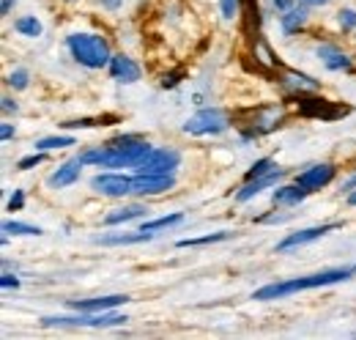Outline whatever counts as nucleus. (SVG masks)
I'll list each match as a JSON object with an SVG mask.
<instances>
[{
	"label": "nucleus",
	"mask_w": 356,
	"mask_h": 340,
	"mask_svg": "<svg viewBox=\"0 0 356 340\" xmlns=\"http://www.w3.org/2000/svg\"><path fill=\"white\" fill-rule=\"evenodd\" d=\"M28 80H31V75H28L25 69H14V72L8 75V85H11V88H17V91L28 88Z\"/></svg>",
	"instance_id": "obj_27"
},
{
	"label": "nucleus",
	"mask_w": 356,
	"mask_h": 340,
	"mask_svg": "<svg viewBox=\"0 0 356 340\" xmlns=\"http://www.w3.org/2000/svg\"><path fill=\"white\" fill-rule=\"evenodd\" d=\"M305 6H323V3H329V0H302Z\"/></svg>",
	"instance_id": "obj_40"
},
{
	"label": "nucleus",
	"mask_w": 356,
	"mask_h": 340,
	"mask_svg": "<svg viewBox=\"0 0 356 340\" xmlns=\"http://www.w3.org/2000/svg\"><path fill=\"white\" fill-rule=\"evenodd\" d=\"M184 219V214H168V217H159V219H151V222H143L140 231L145 233H154V231H162V228H170V225H178Z\"/></svg>",
	"instance_id": "obj_20"
},
{
	"label": "nucleus",
	"mask_w": 356,
	"mask_h": 340,
	"mask_svg": "<svg viewBox=\"0 0 356 340\" xmlns=\"http://www.w3.org/2000/svg\"><path fill=\"white\" fill-rule=\"evenodd\" d=\"M230 233L220 231V233H209V236H200V239H181L178 247H203V245H214V242H225Z\"/></svg>",
	"instance_id": "obj_21"
},
{
	"label": "nucleus",
	"mask_w": 356,
	"mask_h": 340,
	"mask_svg": "<svg viewBox=\"0 0 356 340\" xmlns=\"http://www.w3.org/2000/svg\"><path fill=\"white\" fill-rule=\"evenodd\" d=\"M3 110H6V113H11V110L17 113V102H11V99H3Z\"/></svg>",
	"instance_id": "obj_34"
},
{
	"label": "nucleus",
	"mask_w": 356,
	"mask_h": 340,
	"mask_svg": "<svg viewBox=\"0 0 356 340\" xmlns=\"http://www.w3.org/2000/svg\"><path fill=\"white\" fill-rule=\"evenodd\" d=\"M22 36H42V22L36 20V17H22V20H17V25H14Z\"/></svg>",
	"instance_id": "obj_23"
},
{
	"label": "nucleus",
	"mask_w": 356,
	"mask_h": 340,
	"mask_svg": "<svg viewBox=\"0 0 356 340\" xmlns=\"http://www.w3.org/2000/svg\"><path fill=\"white\" fill-rule=\"evenodd\" d=\"M127 316L121 313H80V316H49L42 324L44 327H118L124 324Z\"/></svg>",
	"instance_id": "obj_4"
},
{
	"label": "nucleus",
	"mask_w": 356,
	"mask_h": 340,
	"mask_svg": "<svg viewBox=\"0 0 356 340\" xmlns=\"http://www.w3.org/2000/svg\"><path fill=\"white\" fill-rule=\"evenodd\" d=\"M334 228H337V222H329V225H315V228H305V231H299V233L285 236V239L277 245V250H280V253H285V250H291V247H302V245H307V242H315V239L326 236V233H329V231H334Z\"/></svg>",
	"instance_id": "obj_10"
},
{
	"label": "nucleus",
	"mask_w": 356,
	"mask_h": 340,
	"mask_svg": "<svg viewBox=\"0 0 356 340\" xmlns=\"http://www.w3.org/2000/svg\"><path fill=\"white\" fill-rule=\"evenodd\" d=\"M305 22H307V11H305V8H288V11L282 14V31H285L288 36L296 33Z\"/></svg>",
	"instance_id": "obj_19"
},
{
	"label": "nucleus",
	"mask_w": 356,
	"mask_h": 340,
	"mask_svg": "<svg viewBox=\"0 0 356 340\" xmlns=\"http://www.w3.org/2000/svg\"><path fill=\"white\" fill-rule=\"evenodd\" d=\"M154 239V233H145V231H137V233H118V236H99V239H93L96 245H102V247H121V245H140V242H151Z\"/></svg>",
	"instance_id": "obj_17"
},
{
	"label": "nucleus",
	"mask_w": 356,
	"mask_h": 340,
	"mask_svg": "<svg viewBox=\"0 0 356 340\" xmlns=\"http://www.w3.org/2000/svg\"><path fill=\"white\" fill-rule=\"evenodd\" d=\"M0 286H3V288H17L19 280H17L14 275H3V277H0Z\"/></svg>",
	"instance_id": "obj_32"
},
{
	"label": "nucleus",
	"mask_w": 356,
	"mask_h": 340,
	"mask_svg": "<svg viewBox=\"0 0 356 340\" xmlns=\"http://www.w3.org/2000/svg\"><path fill=\"white\" fill-rule=\"evenodd\" d=\"M337 22H340V28H343V31H351V28H356V11H354V8L340 11V14H337Z\"/></svg>",
	"instance_id": "obj_28"
},
{
	"label": "nucleus",
	"mask_w": 356,
	"mask_h": 340,
	"mask_svg": "<svg viewBox=\"0 0 356 340\" xmlns=\"http://www.w3.org/2000/svg\"><path fill=\"white\" fill-rule=\"evenodd\" d=\"M110 75H113L118 83H137V80H140V66L134 63L132 58H127V55H113V61H110Z\"/></svg>",
	"instance_id": "obj_13"
},
{
	"label": "nucleus",
	"mask_w": 356,
	"mask_h": 340,
	"mask_svg": "<svg viewBox=\"0 0 356 340\" xmlns=\"http://www.w3.org/2000/svg\"><path fill=\"white\" fill-rule=\"evenodd\" d=\"M66 146H74V137H44L36 143L39 151H52V148H66Z\"/></svg>",
	"instance_id": "obj_25"
},
{
	"label": "nucleus",
	"mask_w": 356,
	"mask_h": 340,
	"mask_svg": "<svg viewBox=\"0 0 356 340\" xmlns=\"http://www.w3.org/2000/svg\"><path fill=\"white\" fill-rule=\"evenodd\" d=\"M22 203H25V195H22V190H14V195H11V201H8V212H17V209H22Z\"/></svg>",
	"instance_id": "obj_31"
},
{
	"label": "nucleus",
	"mask_w": 356,
	"mask_h": 340,
	"mask_svg": "<svg viewBox=\"0 0 356 340\" xmlns=\"http://www.w3.org/2000/svg\"><path fill=\"white\" fill-rule=\"evenodd\" d=\"M227 129V116L217 107H206L200 113H195L186 124H184V132L186 134H220Z\"/></svg>",
	"instance_id": "obj_5"
},
{
	"label": "nucleus",
	"mask_w": 356,
	"mask_h": 340,
	"mask_svg": "<svg viewBox=\"0 0 356 340\" xmlns=\"http://www.w3.org/2000/svg\"><path fill=\"white\" fill-rule=\"evenodd\" d=\"M277 168L271 160H258L252 168L247 170V181H252V178H261V176H266V173H271V170Z\"/></svg>",
	"instance_id": "obj_26"
},
{
	"label": "nucleus",
	"mask_w": 356,
	"mask_h": 340,
	"mask_svg": "<svg viewBox=\"0 0 356 340\" xmlns=\"http://www.w3.org/2000/svg\"><path fill=\"white\" fill-rule=\"evenodd\" d=\"M307 192L310 190H305L302 184H291V187H280V190H274V203L277 206H299L305 198H307Z\"/></svg>",
	"instance_id": "obj_16"
},
{
	"label": "nucleus",
	"mask_w": 356,
	"mask_h": 340,
	"mask_svg": "<svg viewBox=\"0 0 356 340\" xmlns=\"http://www.w3.org/2000/svg\"><path fill=\"white\" fill-rule=\"evenodd\" d=\"M173 173H137L132 181V195H162L173 190Z\"/></svg>",
	"instance_id": "obj_8"
},
{
	"label": "nucleus",
	"mask_w": 356,
	"mask_h": 340,
	"mask_svg": "<svg viewBox=\"0 0 356 340\" xmlns=\"http://www.w3.org/2000/svg\"><path fill=\"white\" fill-rule=\"evenodd\" d=\"M145 212H148L145 206H140V203H132V206H124V209H118V212L107 214V217H104V225H118V222H129V219H137V217H143Z\"/></svg>",
	"instance_id": "obj_18"
},
{
	"label": "nucleus",
	"mask_w": 356,
	"mask_h": 340,
	"mask_svg": "<svg viewBox=\"0 0 356 340\" xmlns=\"http://www.w3.org/2000/svg\"><path fill=\"white\" fill-rule=\"evenodd\" d=\"M66 47H69L72 58L77 63L88 66V69H102V66H107L113 61L107 42L102 36H96V33H72L66 39Z\"/></svg>",
	"instance_id": "obj_3"
},
{
	"label": "nucleus",
	"mask_w": 356,
	"mask_h": 340,
	"mask_svg": "<svg viewBox=\"0 0 356 340\" xmlns=\"http://www.w3.org/2000/svg\"><path fill=\"white\" fill-rule=\"evenodd\" d=\"M124 302H129V297L113 294V297H99V299H72L69 307L77 310V313H104V310H115Z\"/></svg>",
	"instance_id": "obj_9"
},
{
	"label": "nucleus",
	"mask_w": 356,
	"mask_h": 340,
	"mask_svg": "<svg viewBox=\"0 0 356 340\" xmlns=\"http://www.w3.org/2000/svg\"><path fill=\"white\" fill-rule=\"evenodd\" d=\"M99 3H102L104 8H118V6H121V0H99Z\"/></svg>",
	"instance_id": "obj_36"
},
{
	"label": "nucleus",
	"mask_w": 356,
	"mask_h": 340,
	"mask_svg": "<svg viewBox=\"0 0 356 340\" xmlns=\"http://www.w3.org/2000/svg\"><path fill=\"white\" fill-rule=\"evenodd\" d=\"M354 269H329V272H321V275H307V277H296V280H282V283H271L258 288L252 299H282L288 294H296V291H307V288H323V286H332V283H343L351 277Z\"/></svg>",
	"instance_id": "obj_2"
},
{
	"label": "nucleus",
	"mask_w": 356,
	"mask_h": 340,
	"mask_svg": "<svg viewBox=\"0 0 356 340\" xmlns=\"http://www.w3.org/2000/svg\"><path fill=\"white\" fill-rule=\"evenodd\" d=\"M220 6H222L225 20H233V17L238 14V0H220Z\"/></svg>",
	"instance_id": "obj_30"
},
{
	"label": "nucleus",
	"mask_w": 356,
	"mask_h": 340,
	"mask_svg": "<svg viewBox=\"0 0 356 340\" xmlns=\"http://www.w3.org/2000/svg\"><path fill=\"white\" fill-rule=\"evenodd\" d=\"M343 190H348V192H354V190H356V176H351V178H348V181L343 184Z\"/></svg>",
	"instance_id": "obj_37"
},
{
	"label": "nucleus",
	"mask_w": 356,
	"mask_h": 340,
	"mask_svg": "<svg viewBox=\"0 0 356 340\" xmlns=\"http://www.w3.org/2000/svg\"><path fill=\"white\" fill-rule=\"evenodd\" d=\"M11 6H14V0H3V6H0V11H3V14H8V11H11Z\"/></svg>",
	"instance_id": "obj_39"
},
{
	"label": "nucleus",
	"mask_w": 356,
	"mask_h": 340,
	"mask_svg": "<svg viewBox=\"0 0 356 340\" xmlns=\"http://www.w3.org/2000/svg\"><path fill=\"white\" fill-rule=\"evenodd\" d=\"M334 178V168L332 165H312L310 170H305V173H299V178H296V184H302L305 190H321V187H326L329 181Z\"/></svg>",
	"instance_id": "obj_11"
},
{
	"label": "nucleus",
	"mask_w": 356,
	"mask_h": 340,
	"mask_svg": "<svg viewBox=\"0 0 356 340\" xmlns=\"http://www.w3.org/2000/svg\"><path fill=\"white\" fill-rule=\"evenodd\" d=\"M151 143L137 137V134H121L113 137L104 148H93L80 154L86 165H99V168H134L145 154H151Z\"/></svg>",
	"instance_id": "obj_1"
},
{
	"label": "nucleus",
	"mask_w": 356,
	"mask_h": 340,
	"mask_svg": "<svg viewBox=\"0 0 356 340\" xmlns=\"http://www.w3.org/2000/svg\"><path fill=\"white\" fill-rule=\"evenodd\" d=\"M348 203H351V206H356V190H354V192H348Z\"/></svg>",
	"instance_id": "obj_41"
},
{
	"label": "nucleus",
	"mask_w": 356,
	"mask_h": 340,
	"mask_svg": "<svg viewBox=\"0 0 356 340\" xmlns=\"http://www.w3.org/2000/svg\"><path fill=\"white\" fill-rule=\"evenodd\" d=\"M282 176H285V170L274 168L271 173L261 176V178H252V181H247V184H244V190H241V192L236 195V201H241V203H244V201H250V198L261 195V192H264L266 187H274V184H277V181H280Z\"/></svg>",
	"instance_id": "obj_12"
},
{
	"label": "nucleus",
	"mask_w": 356,
	"mask_h": 340,
	"mask_svg": "<svg viewBox=\"0 0 356 340\" xmlns=\"http://www.w3.org/2000/svg\"><path fill=\"white\" fill-rule=\"evenodd\" d=\"M0 134H3V140H8V137L14 134V129H11V124H3V127H0Z\"/></svg>",
	"instance_id": "obj_35"
},
{
	"label": "nucleus",
	"mask_w": 356,
	"mask_h": 340,
	"mask_svg": "<svg viewBox=\"0 0 356 340\" xmlns=\"http://www.w3.org/2000/svg\"><path fill=\"white\" fill-rule=\"evenodd\" d=\"M285 83L299 88V93H302V88H307V91H315V88H318V80H312L307 75H296V72H288V75H285Z\"/></svg>",
	"instance_id": "obj_24"
},
{
	"label": "nucleus",
	"mask_w": 356,
	"mask_h": 340,
	"mask_svg": "<svg viewBox=\"0 0 356 340\" xmlns=\"http://www.w3.org/2000/svg\"><path fill=\"white\" fill-rule=\"evenodd\" d=\"M181 162V154L173 148H154L151 154H145L137 165L134 173H173Z\"/></svg>",
	"instance_id": "obj_6"
},
{
	"label": "nucleus",
	"mask_w": 356,
	"mask_h": 340,
	"mask_svg": "<svg viewBox=\"0 0 356 340\" xmlns=\"http://www.w3.org/2000/svg\"><path fill=\"white\" fill-rule=\"evenodd\" d=\"M318 58H323V63H326V69H332V72H351V58L346 55V52H340L337 47H332V44H323V47H318Z\"/></svg>",
	"instance_id": "obj_15"
},
{
	"label": "nucleus",
	"mask_w": 356,
	"mask_h": 340,
	"mask_svg": "<svg viewBox=\"0 0 356 340\" xmlns=\"http://www.w3.org/2000/svg\"><path fill=\"white\" fill-rule=\"evenodd\" d=\"M3 233H17V236H39L42 228L36 225H25V222H3Z\"/></svg>",
	"instance_id": "obj_22"
},
{
	"label": "nucleus",
	"mask_w": 356,
	"mask_h": 340,
	"mask_svg": "<svg viewBox=\"0 0 356 340\" xmlns=\"http://www.w3.org/2000/svg\"><path fill=\"white\" fill-rule=\"evenodd\" d=\"M83 157H77V160H72V162H66V165H60V168L55 170V173H49V178H47V184L49 187H69V184H74L77 178H80V170H83Z\"/></svg>",
	"instance_id": "obj_14"
},
{
	"label": "nucleus",
	"mask_w": 356,
	"mask_h": 340,
	"mask_svg": "<svg viewBox=\"0 0 356 340\" xmlns=\"http://www.w3.org/2000/svg\"><path fill=\"white\" fill-rule=\"evenodd\" d=\"M274 6L282 8V11H288V8H291V0H274Z\"/></svg>",
	"instance_id": "obj_38"
},
{
	"label": "nucleus",
	"mask_w": 356,
	"mask_h": 340,
	"mask_svg": "<svg viewBox=\"0 0 356 340\" xmlns=\"http://www.w3.org/2000/svg\"><path fill=\"white\" fill-rule=\"evenodd\" d=\"M39 162H44V154H31V157L19 160V162H17V168H19V170H31V168H36Z\"/></svg>",
	"instance_id": "obj_29"
},
{
	"label": "nucleus",
	"mask_w": 356,
	"mask_h": 340,
	"mask_svg": "<svg viewBox=\"0 0 356 340\" xmlns=\"http://www.w3.org/2000/svg\"><path fill=\"white\" fill-rule=\"evenodd\" d=\"M132 181L134 178L124 173H99L90 178V187L107 198H124V195H132Z\"/></svg>",
	"instance_id": "obj_7"
},
{
	"label": "nucleus",
	"mask_w": 356,
	"mask_h": 340,
	"mask_svg": "<svg viewBox=\"0 0 356 340\" xmlns=\"http://www.w3.org/2000/svg\"><path fill=\"white\" fill-rule=\"evenodd\" d=\"M178 77H181V75H165V80H162V85H165V88H173V85L178 83Z\"/></svg>",
	"instance_id": "obj_33"
},
{
	"label": "nucleus",
	"mask_w": 356,
	"mask_h": 340,
	"mask_svg": "<svg viewBox=\"0 0 356 340\" xmlns=\"http://www.w3.org/2000/svg\"><path fill=\"white\" fill-rule=\"evenodd\" d=\"M354 272H356V266H354Z\"/></svg>",
	"instance_id": "obj_42"
}]
</instances>
